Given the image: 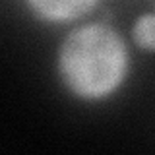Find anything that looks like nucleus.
Segmentation results:
<instances>
[{
	"label": "nucleus",
	"mask_w": 155,
	"mask_h": 155,
	"mask_svg": "<svg viewBox=\"0 0 155 155\" xmlns=\"http://www.w3.org/2000/svg\"><path fill=\"white\" fill-rule=\"evenodd\" d=\"M54 72L62 89L76 101L105 103L130 78V41L107 21L76 23L58 43Z\"/></svg>",
	"instance_id": "obj_1"
},
{
	"label": "nucleus",
	"mask_w": 155,
	"mask_h": 155,
	"mask_svg": "<svg viewBox=\"0 0 155 155\" xmlns=\"http://www.w3.org/2000/svg\"><path fill=\"white\" fill-rule=\"evenodd\" d=\"M103 0H23L27 12L47 25H76L85 21Z\"/></svg>",
	"instance_id": "obj_2"
},
{
	"label": "nucleus",
	"mask_w": 155,
	"mask_h": 155,
	"mask_svg": "<svg viewBox=\"0 0 155 155\" xmlns=\"http://www.w3.org/2000/svg\"><path fill=\"white\" fill-rule=\"evenodd\" d=\"M130 43L138 51L155 54V12H143L132 21Z\"/></svg>",
	"instance_id": "obj_3"
}]
</instances>
